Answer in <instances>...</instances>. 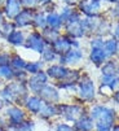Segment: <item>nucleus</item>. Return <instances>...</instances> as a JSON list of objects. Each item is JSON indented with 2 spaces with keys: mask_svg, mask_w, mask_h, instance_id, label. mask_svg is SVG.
<instances>
[{
  "mask_svg": "<svg viewBox=\"0 0 119 131\" xmlns=\"http://www.w3.org/2000/svg\"><path fill=\"white\" fill-rule=\"evenodd\" d=\"M89 117L94 122L96 131H111L113 126L115 125V110L104 106V105H96L91 109Z\"/></svg>",
  "mask_w": 119,
  "mask_h": 131,
  "instance_id": "1",
  "label": "nucleus"
},
{
  "mask_svg": "<svg viewBox=\"0 0 119 131\" xmlns=\"http://www.w3.org/2000/svg\"><path fill=\"white\" fill-rule=\"evenodd\" d=\"M58 116L64 117L67 122H76L84 116V108L78 104H57Z\"/></svg>",
  "mask_w": 119,
  "mask_h": 131,
  "instance_id": "2",
  "label": "nucleus"
},
{
  "mask_svg": "<svg viewBox=\"0 0 119 131\" xmlns=\"http://www.w3.org/2000/svg\"><path fill=\"white\" fill-rule=\"evenodd\" d=\"M5 118H7V125L17 127L27 119V113L23 108L18 105H8L5 109Z\"/></svg>",
  "mask_w": 119,
  "mask_h": 131,
  "instance_id": "3",
  "label": "nucleus"
},
{
  "mask_svg": "<svg viewBox=\"0 0 119 131\" xmlns=\"http://www.w3.org/2000/svg\"><path fill=\"white\" fill-rule=\"evenodd\" d=\"M78 93H79V97L83 101H92L94 99L96 86L89 77L84 75L83 78H80V81L78 83Z\"/></svg>",
  "mask_w": 119,
  "mask_h": 131,
  "instance_id": "4",
  "label": "nucleus"
},
{
  "mask_svg": "<svg viewBox=\"0 0 119 131\" xmlns=\"http://www.w3.org/2000/svg\"><path fill=\"white\" fill-rule=\"evenodd\" d=\"M66 31H67L69 35L74 36V38H82L86 34L87 27L84 25V21H80L79 14L71 13L69 20L66 21Z\"/></svg>",
  "mask_w": 119,
  "mask_h": 131,
  "instance_id": "5",
  "label": "nucleus"
},
{
  "mask_svg": "<svg viewBox=\"0 0 119 131\" xmlns=\"http://www.w3.org/2000/svg\"><path fill=\"white\" fill-rule=\"evenodd\" d=\"M48 75H47V73L45 70H42V71H39L36 74H34V75H29V79L26 82L27 84V88L29 91H31L34 95H38L39 92H40V90L48 84Z\"/></svg>",
  "mask_w": 119,
  "mask_h": 131,
  "instance_id": "6",
  "label": "nucleus"
},
{
  "mask_svg": "<svg viewBox=\"0 0 119 131\" xmlns=\"http://www.w3.org/2000/svg\"><path fill=\"white\" fill-rule=\"evenodd\" d=\"M38 96L45 104H58L60 100H61V95H60L58 88L52 84H45L40 90V92L38 93Z\"/></svg>",
  "mask_w": 119,
  "mask_h": 131,
  "instance_id": "7",
  "label": "nucleus"
},
{
  "mask_svg": "<svg viewBox=\"0 0 119 131\" xmlns=\"http://www.w3.org/2000/svg\"><path fill=\"white\" fill-rule=\"evenodd\" d=\"M27 49H31L36 53H43L44 49L47 48V43L45 40L43 39V36L42 34H39V32H32L27 36V39L25 40V44H23Z\"/></svg>",
  "mask_w": 119,
  "mask_h": 131,
  "instance_id": "8",
  "label": "nucleus"
},
{
  "mask_svg": "<svg viewBox=\"0 0 119 131\" xmlns=\"http://www.w3.org/2000/svg\"><path fill=\"white\" fill-rule=\"evenodd\" d=\"M43 105H44V101L38 95H29L25 104H23V108L26 110V113H30L32 116H38L39 112L42 110Z\"/></svg>",
  "mask_w": 119,
  "mask_h": 131,
  "instance_id": "9",
  "label": "nucleus"
},
{
  "mask_svg": "<svg viewBox=\"0 0 119 131\" xmlns=\"http://www.w3.org/2000/svg\"><path fill=\"white\" fill-rule=\"evenodd\" d=\"M69 71H70V69H67L65 65H49L45 70L49 79H54L58 82L64 81L69 74Z\"/></svg>",
  "mask_w": 119,
  "mask_h": 131,
  "instance_id": "10",
  "label": "nucleus"
},
{
  "mask_svg": "<svg viewBox=\"0 0 119 131\" xmlns=\"http://www.w3.org/2000/svg\"><path fill=\"white\" fill-rule=\"evenodd\" d=\"M71 39L66 38V36H60V38L51 44V48L57 56H64L71 49Z\"/></svg>",
  "mask_w": 119,
  "mask_h": 131,
  "instance_id": "11",
  "label": "nucleus"
},
{
  "mask_svg": "<svg viewBox=\"0 0 119 131\" xmlns=\"http://www.w3.org/2000/svg\"><path fill=\"white\" fill-rule=\"evenodd\" d=\"M83 59V53L76 49V48H71L66 54L64 56H60V65H74V64H78Z\"/></svg>",
  "mask_w": 119,
  "mask_h": 131,
  "instance_id": "12",
  "label": "nucleus"
},
{
  "mask_svg": "<svg viewBox=\"0 0 119 131\" xmlns=\"http://www.w3.org/2000/svg\"><path fill=\"white\" fill-rule=\"evenodd\" d=\"M80 10L88 17H96L100 10V3L93 0H83L80 2Z\"/></svg>",
  "mask_w": 119,
  "mask_h": 131,
  "instance_id": "13",
  "label": "nucleus"
},
{
  "mask_svg": "<svg viewBox=\"0 0 119 131\" xmlns=\"http://www.w3.org/2000/svg\"><path fill=\"white\" fill-rule=\"evenodd\" d=\"M74 131H92L94 128V122L89 116H82L76 122H74Z\"/></svg>",
  "mask_w": 119,
  "mask_h": 131,
  "instance_id": "14",
  "label": "nucleus"
},
{
  "mask_svg": "<svg viewBox=\"0 0 119 131\" xmlns=\"http://www.w3.org/2000/svg\"><path fill=\"white\" fill-rule=\"evenodd\" d=\"M39 118L40 119H52L53 117L58 116V108H57V104H45L43 105L42 110L39 112Z\"/></svg>",
  "mask_w": 119,
  "mask_h": 131,
  "instance_id": "15",
  "label": "nucleus"
},
{
  "mask_svg": "<svg viewBox=\"0 0 119 131\" xmlns=\"http://www.w3.org/2000/svg\"><path fill=\"white\" fill-rule=\"evenodd\" d=\"M21 12V2L19 0H7L5 2V14L8 18L13 20Z\"/></svg>",
  "mask_w": 119,
  "mask_h": 131,
  "instance_id": "16",
  "label": "nucleus"
},
{
  "mask_svg": "<svg viewBox=\"0 0 119 131\" xmlns=\"http://www.w3.org/2000/svg\"><path fill=\"white\" fill-rule=\"evenodd\" d=\"M16 20V25L19 26V27H23V26H27L32 22L34 20V13L32 10L30 9H25V10H21L19 14L14 18Z\"/></svg>",
  "mask_w": 119,
  "mask_h": 131,
  "instance_id": "17",
  "label": "nucleus"
},
{
  "mask_svg": "<svg viewBox=\"0 0 119 131\" xmlns=\"http://www.w3.org/2000/svg\"><path fill=\"white\" fill-rule=\"evenodd\" d=\"M89 59L94 65L100 66V65H104V62L106 61L108 54L105 53L104 48H92L89 53Z\"/></svg>",
  "mask_w": 119,
  "mask_h": 131,
  "instance_id": "18",
  "label": "nucleus"
},
{
  "mask_svg": "<svg viewBox=\"0 0 119 131\" xmlns=\"http://www.w3.org/2000/svg\"><path fill=\"white\" fill-rule=\"evenodd\" d=\"M102 77H118L119 75V62L116 61H108L104 64L102 69Z\"/></svg>",
  "mask_w": 119,
  "mask_h": 131,
  "instance_id": "19",
  "label": "nucleus"
},
{
  "mask_svg": "<svg viewBox=\"0 0 119 131\" xmlns=\"http://www.w3.org/2000/svg\"><path fill=\"white\" fill-rule=\"evenodd\" d=\"M7 40L9 44L12 46H16V47H19V46H23L25 44V35L22 31H12L8 36H7Z\"/></svg>",
  "mask_w": 119,
  "mask_h": 131,
  "instance_id": "20",
  "label": "nucleus"
},
{
  "mask_svg": "<svg viewBox=\"0 0 119 131\" xmlns=\"http://www.w3.org/2000/svg\"><path fill=\"white\" fill-rule=\"evenodd\" d=\"M26 64H27V61L23 57H21L19 54H12L10 56V64H9V66L14 71H17V70H25Z\"/></svg>",
  "mask_w": 119,
  "mask_h": 131,
  "instance_id": "21",
  "label": "nucleus"
},
{
  "mask_svg": "<svg viewBox=\"0 0 119 131\" xmlns=\"http://www.w3.org/2000/svg\"><path fill=\"white\" fill-rule=\"evenodd\" d=\"M43 65H44L43 61H30V62L26 64L25 71L29 74V75H34V74L43 70Z\"/></svg>",
  "mask_w": 119,
  "mask_h": 131,
  "instance_id": "22",
  "label": "nucleus"
},
{
  "mask_svg": "<svg viewBox=\"0 0 119 131\" xmlns=\"http://www.w3.org/2000/svg\"><path fill=\"white\" fill-rule=\"evenodd\" d=\"M118 46L119 44H118L116 39H109V40H106L104 43V51L108 54V57H109V56L115 54L118 52Z\"/></svg>",
  "mask_w": 119,
  "mask_h": 131,
  "instance_id": "23",
  "label": "nucleus"
},
{
  "mask_svg": "<svg viewBox=\"0 0 119 131\" xmlns=\"http://www.w3.org/2000/svg\"><path fill=\"white\" fill-rule=\"evenodd\" d=\"M42 36H43V39L45 40L47 44H52V43H54V42L60 38V34H58L57 30H53V29L47 30V29H44Z\"/></svg>",
  "mask_w": 119,
  "mask_h": 131,
  "instance_id": "24",
  "label": "nucleus"
},
{
  "mask_svg": "<svg viewBox=\"0 0 119 131\" xmlns=\"http://www.w3.org/2000/svg\"><path fill=\"white\" fill-rule=\"evenodd\" d=\"M0 79L4 81H14V70L8 65V66H0Z\"/></svg>",
  "mask_w": 119,
  "mask_h": 131,
  "instance_id": "25",
  "label": "nucleus"
},
{
  "mask_svg": "<svg viewBox=\"0 0 119 131\" xmlns=\"http://www.w3.org/2000/svg\"><path fill=\"white\" fill-rule=\"evenodd\" d=\"M61 24H62V21H61V17H60L58 14H56V13L48 14V17H47V25L51 29L56 30V29H58L60 26H61Z\"/></svg>",
  "mask_w": 119,
  "mask_h": 131,
  "instance_id": "26",
  "label": "nucleus"
},
{
  "mask_svg": "<svg viewBox=\"0 0 119 131\" xmlns=\"http://www.w3.org/2000/svg\"><path fill=\"white\" fill-rule=\"evenodd\" d=\"M58 56L53 52L52 48H45L44 52L42 53V61L43 62H53Z\"/></svg>",
  "mask_w": 119,
  "mask_h": 131,
  "instance_id": "27",
  "label": "nucleus"
},
{
  "mask_svg": "<svg viewBox=\"0 0 119 131\" xmlns=\"http://www.w3.org/2000/svg\"><path fill=\"white\" fill-rule=\"evenodd\" d=\"M32 24L36 27H39V29H45V26H47V17H44V14H42V13H38L36 16H34Z\"/></svg>",
  "mask_w": 119,
  "mask_h": 131,
  "instance_id": "28",
  "label": "nucleus"
},
{
  "mask_svg": "<svg viewBox=\"0 0 119 131\" xmlns=\"http://www.w3.org/2000/svg\"><path fill=\"white\" fill-rule=\"evenodd\" d=\"M34 128H35V122L31 119H26L16 127V131H34Z\"/></svg>",
  "mask_w": 119,
  "mask_h": 131,
  "instance_id": "29",
  "label": "nucleus"
},
{
  "mask_svg": "<svg viewBox=\"0 0 119 131\" xmlns=\"http://www.w3.org/2000/svg\"><path fill=\"white\" fill-rule=\"evenodd\" d=\"M27 79H29V74L25 70H17V71H14V81L27 82Z\"/></svg>",
  "mask_w": 119,
  "mask_h": 131,
  "instance_id": "30",
  "label": "nucleus"
},
{
  "mask_svg": "<svg viewBox=\"0 0 119 131\" xmlns=\"http://www.w3.org/2000/svg\"><path fill=\"white\" fill-rule=\"evenodd\" d=\"M10 53L0 52V66H8L10 64Z\"/></svg>",
  "mask_w": 119,
  "mask_h": 131,
  "instance_id": "31",
  "label": "nucleus"
},
{
  "mask_svg": "<svg viewBox=\"0 0 119 131\" xmlns=\"http://www.w3.org/2000/svg\"><path fill=\"white\" fill-rule=\"evenodd\" d=\"M54 130H56V131H74V127L70 126V125L66 123V122H58V123L56 125Z\"/></svg>",
  "mask_w": 119,
  "mask_h": 131,
  "instance_id": "32",
  "label": "nucleus"
},
{
  "mask_svg": "<svg viewBox=\"0 0 119 131\" xmlns=\"http://www.w3.org/2000/svg\"><path fill=\"white\" fill-rule=\"evenodd\" d=\"M13 29H14V26H13L12 24H4V25H3V29H2V34L5 35V36H8L12 31H14Z\"/></svg>",
  "mask_w": 119,
  "mask_h": 131,
  "instance_id": "33",
  "label": "nucleus"
},
{
  "mask_svg": "<svg viewBox=\"0 0 119 131\" xmlns=\"http://www.w3.org/2000/svg\"><path fill=\"white\" fill-rule=\"evenodd\" d=\"M91 46H92V48H104V40L94 39V40H92Z\"/></svg>",
  "mask_w": 119,
  "mask_h": 131,
  "instance_id": "34",
  "label": "nucleus"
},
{
  "mask_svg": "<svg viewBox=\"0 0 119 131\" xmlns=\"http://www.w3.org/2000/svg\"><path fill=\"white\" fill-rule=\"evenodd\" d=\"M19 2H21V4H22V5H25V7L30 8V7H34V5L38 3V0H19Z\"/></svg>",
  "mask_w": 119,
  "mask_h": 131,
  "instance_id": "35",
  "label": "nucleus"
},
{
  "mask_svg": "<svg viewBox=\"0 0 119 131\" xmlns=\"http://www.w3.org/2000/svg\"><path fill=\"white\" fill-rule=\"evenodd\" d=\"M113 99L116 104H119V90H116L114 93H113Z\"/></svg>",
  "mask_w": 119,
  "mask_h": 131,
  "instance_id": "36",
  "label": "nucleus"
},
{
  "mask_svg": "<svg viewBox=\"0 0 119 131\" xmlns=\"http://www.w3.org/2000/svg\"><path fill=\"white\" fill-rule=\"evenodd\" d=\"M114 35L116 36V39H119V25H116V27L114 30Z\"/></svg>",
  "mask_w": 119,
  "mask_h": 131,
  "instance_id": "37",
  "label": "nucleus"
},
{
  "mask_svg": "<svg viewBox=\"0 0 119 131\" xmlns=\"http://www.w3.org/2000/svg\"><path fill=\"white\" fill-rule=\"evenodd\" d=\"M51 2H52V0H38V3H40V4H48Z\"/></svg>",
  "mask_w": 119,
  "mask_h": 131,
  "instance_id": "38",
  "label": "nucleus"
},
{
  "mask_svg": "<svg viewBox=\"0 0 119 131\" xmlns=\"http://www.w3.org/2000/svg\"><path fill=\"white\" fill-rule=\"evenodd\" d=\"M65 2H66L67 4H76L79 0H65Z\"/></svg>",
  "mask_w": 119,
  "mask_h": 131,
  "instance_id": "39",
  "label": "nucleus"
},
{
  "mask_svg": "<svg viewBox=\"0 0 119 131\" xmlns=\"http://www.w3.org/2000/svg\"><path fill=\"white\" fill-rule=\"evenodd\" d=\"M111 131H119V125H114L113 128H111Z\"/></svg>",
  "mask_w": 119,
  "mask_h": 131,
  "instance_id": "40",
  "label": "nucleus"
},
{
  "mask_svg": "<svg viewBox=\"0 0 119 131\" xmlns=\"http://www.w3.org/2000/svg\"><path fill=\"white\" fill-rule=\"evenodd\" d=\"M109 2H113V3H115V2H119V0H109Z\"/></svg>",
  "mask_w": 119,
  "mask_h": 131,
  "instance_id": "41",
  "label": "nucleus"
},
{
  "mask_svg": "<svg viewBox=\"0 0 119 131\" xmlns=\"http://www.w3.org/2000/svg\"><path fill=\"white\" fill-rule=\"evenodd\" d=\"M0 131H5V128L4 127H0Z\"/></svg>",
  "mask_w": 119,
  "mask_h": 131,
  "instance_id": "42",
  "label": "nucleus"
},
{
  "mask_svg": "<svg viewBox=\"0 0 119 131\" xmlns=\"http://www.w3.org/2000/svg\"><path fill=\"white\" fill-rule=\"evenodd\" d=\"M2 20H3V18H2V14H0V24H2Z\"/></svg>",
  "mask_w": 119,
  "mask_h": 131,
  "instance_id": "43",
  "label": "nucleus"
},
{
  "mask_svg": "<svg viewBox=\"0 0 119 131\" xmlns=\"http://www.w3.org/2000/svg\"><path fill=\"white\" fill-rule=\"evenodd\" d=\"M116 53H118V56H119V46H118V52H116Z\"/></svg>",
  "mask_w": 119,
  "mask_h": 131,
  "instance_id": "44",
  "label": "nucleus"
},
{
  "mask_svg": "<svg viewBox=\"0 0 119 131\" xmlns=\"http://www.w3.org/2000/svg\"><path fill=\"white\" fill-rule=\"evenodd\" d=\"M93 2H98V3H100V2H101V0H93Z\"/></svg>",
  "mask_w": 119,
  "mask_h": 131,
  "instance_id": "45",
  "label": "nucleus"
},
{
  "mask_svg": "<svg viewBox=\"0 0 119 131\" xmlns=\"http://www.w3.org/2000/svg\"><path fill=\"white\" fill-rule=\"evenodd\" d=\"M0 103H2V101H0ZM0 109H2V105H0Z\"/></svg>",
  "mask_w": 119,
  "mask_h": 131,
  "instance_id": "46",
  "label": "nucleus"
}]
</instances>
